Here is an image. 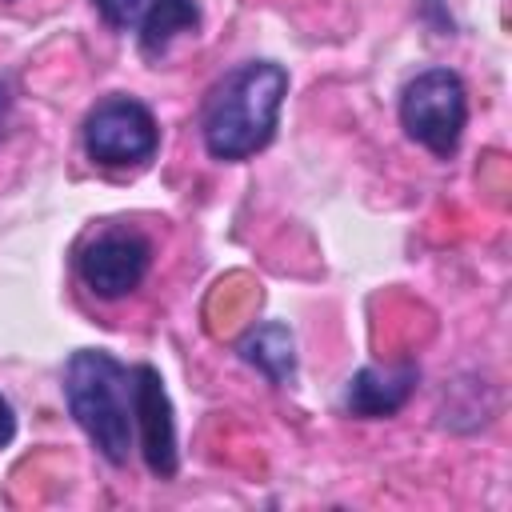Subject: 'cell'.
Segmentation results:
<instances>
[{"instance_id": "1", "label": "cell", "mask_w": 512, "mask_h": 512, "mask_svg": "<svg viewBox=\"0 0 512 512\" xmlns=\"http://www.w3.org/2000/svg\"><path fill=\"white\" fill-rule=\"evenodd\" d=\"M288 92V72L272 60H252L224 76L204 108V148L216 160H244L260 152L272 132Z\"/></svg>"}, {"instance_id": "2", "label": "cell", "mask_w": 512, "mask_h": 512, "mask_svg": "<svg viewBox=\"0 0 512 512\" xmlns=\"http://www.w3.org/2000/svg\"><path fill=\"white\" fill-rule=\"evenodd\" d=\"M64 396L96 452L124 464L132 448V372L100 348H80L64 368Z\"/></svg>"}, {"instance_id": "3", "label": "cell", "mask_w": 512, "mask_h": 512, "mask_svg": "<svg viewBox=\"0 0 512 512\" xmlns=\"http://www.w3.org/2000/svg\"><path fill=\"white\" fill-rule=\"evenodd\" d=\"M400 124L404 132L436 156H452L464 124H468V92L464 80L448 68H428L408 80L400 96Z\"/></svg>"}, {"instance_id": "4", "label": "cell", "mask_w": 512, "mask_h": 512, "mask_svg": "<svg viewBox=\"0 0 512 512\" xmlns=\"http://www.w3.org/2000/svg\"><path fill=\"white\" fill-rule=\"evenodd\" d=\"M160 144L156 120L140 100L112 96L104 100L88 124H84V148L96 164L124 168V164H144Z\"/></svg>"}, {"instance_id": "5", "label": "cell", "mask_w": 512, "mask_h": 512, "mask_svg": "<svg viewBox=\"0 0 512 512\" xmlns=\"http://www.w3.org/2000/svg\"><path fill=\"white\" fill-rule=\"evenodd\" d=\"M132 420L140 428V452L152 476L172 480L180 468L176 456V420H172V400L164 392V380L152 364L132 368Z\"/></svg>"}, {"instance_id": "6", "label": "cell", "mask_w": 512, "mask_h": 512, "mask_svg": "<svg viewBox=\"0 0 512 512\" xmlns=\"http://www.w3.org/2000/svg\"><path fill=\"white\" fill-rule=\"evenodd\" d=\"M148 264H152V244L144 236H136V232H104L80 252V280L96 296L120 300L144 280Z\"/></svg>"}, {"instance_id": "7", "label": "cell", "mask_w": 512, "mask_h": 512, "mask_svg": "<svg viewBox=\"0 0 512 512\" xmlns=\"http://www.w3.org/2000/svg\"><path fill=\"white\" fill-rule=\"evenodd\" d=\"M416 392V368L400 364V368H360L348 380L344 392V408L360 420H380L392 416L408 404V396Z\"/></svg>"}, {"instance_id": "8", "label": "cell", "mask_w": 512, "mask_h": 512, "mask_svg": "<svg viewBox=\"0 0 512 512\" xmlns=\"http://www.w3.org/2000/svg\"><path fill=\"white\" fill-rule=\"evenodd\" d=\"M196 24H200L196 0H148L140 16V52L148 60H160L168 44L184 32H196Z\"/></svg>"}, {"instance_id": "9", "label": "cell", "mask_w": 512, "mask_h": 512, "mask_svg": "<svg viewBox=\"0 0 512 512\" xmlns=\"http://www.w3.org/2000/svg\"><path fill=\"white\" fill-rule=\"evenodd\" d=\"M240 356L256 364L272 384H288L296 376V344L284 324H260L240 340Z\"/></svg>"}, {"instance_id": "10", "label": "cell", "mask_w": 512, "mask_h": 512, "mask_svg": "<svg viewBox=\"0 0 512 512\" xmlns=\"http://www.w3.org/2000/svg\"><path fill=\"white\" fill-rule=\"evenodd\" d=\"M92 8L104 16L108 28H132L140 20L144 0H92Z\"/></svg>"}, {"instance_id": "11", "label": "cell", "mask_w": 512, "mask_h": 512, "mask_svg": "<svg viewBox=\"0 0 512 512\" xmlns=\"http://www.w3.org/2000/svg\"><path fill=\"white\" fill-rule=\"evenodd\" d=\"M12 436H16V412H12V404L0 396V448H8Z\"/></svg>"}, {"instance_id": "12", "label": "cell", "mask_w": 512, "mask_h": 512, "mask_svg": "<svg viewBox=\"0 0 512 512\" xmlns=\"http://www.w3.org/2000/svg\"><path fill=\"white\" fill-rule=\"evenodd\" d=\"M8 104H12V100H8V88L0 84V136H4V120H8Z\"/></svg>"}]
</instances>
